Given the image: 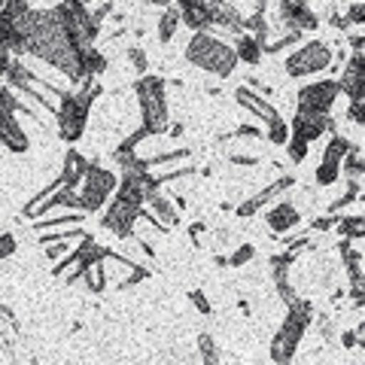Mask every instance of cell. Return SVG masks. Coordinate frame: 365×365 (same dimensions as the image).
<instances>
[{
  "label": "cell",
  "instance_id": "obj_1",
  "mask_svg": "<svg viewBox=\"0 0 365 365\" xmlns=\"http://www.w3.org/2000/svg\"><path fill=\"white\" fill-rule=\"evenodd\" d=\"M9 52L34 55L55 71H61L71 83H83V52L73 46L64 21L55 16V9H25L13 19L9 28Z\"/></svg>",
  "mask_w": 365,
  "mask_h": 365
},
{
  "label": "cell",
  "instance_id": "obj_2",
  "mask_svg": "<svg viewBox=\"0 0 365 365\" xmlns=\"http://www.w3.org/2000/svg\"><path fill=\"white\" fill-rule=\"evenodd\" d=\"M104 95V86L98 83V76H83V88L76 91H67L58 98V110H55V119H58V137L64 143H76L86 131V122H88V113L95 107V101Z\"/></svg>",
  "mask_w": 365,
  "mask_h": 365
},
{
  "label": "cell",
  "instance_id": "obj_3",
  "mask_svg": "<svg viewBox=\"0 0 365 365\" xmlns=\"http://www.w3.org/2000/svg\"><path fill=\"white\" fill-rule=\"evenodd\" d=\"M182 55H186V61L192 67H198V71L210 73V76H220V79L232 76L235 67L241 64L232 49V43H225L222 37H213L210 31H192Z\"/></svg>",
  "mask_w": 365,
  "mask_h": 365
},
{
  "label": "cell",
  "instance_id": "obj_4",
  "mask_svg": "<svg viewBox=\"0 0 365 365\" xmlns=\"http://www.w3.org/2000/svg\"><path fill=\"white\" fill-rule=\"evenodd\" d=\"M311 323H314V304L307 299H295L292 304H287V317H283L280 329L271 338V350H268L271 359L277 365L292 362L295 350H299L302 338H304L307 329H311Z\"/></svg>",
  "mask_w": 365,
  "mask_h": 365
},
{
  "label": "cell",
  "instance_id": "obj_5",
  "mask_svg": "<svg viewBox=\"0 0 365 365\" xmlns=\"http://www.w3.org/2000/svg\"><path fill=\"white\" fill-rule=\"evenodd\" d=\"M168 83L155 73H143L134 83L137 101H140V113H143V125L140 128L146 134H165L170 125V107H168Z\"/></svg>",
  "mask_w": 365,
  "mask_h": 365
},
{
  "label": "cell",
  "instance_id": "obj_6",
  "mask_svg": "<svg viewBox=\"0 0 365 365\" xmlns=\"http://www.w3.org/2000/svg\"><path fill=\"white\" fill-rule=\"evenodd\" d=\"M119 186V177L113 170L101 168L98 162H88L83 180L76 186V195H79V210L83 213H98L104 210V204L110 201V195L116 192Z\"/></svg>",
  "mask_w": 365,
  "mask_h": 365
},
{
  "label": "cell",
  "instance_id": "obj_7",
  "mask_svg": "<svg viewBox=\"0 0 365 365\" xmlns=\"http://www.w3.org/2000/svg\"><path fill=\"white\" fill-rule=\"evenodd\" d=\"M52 9H55V16L64 21V28H67V34H71V40H73V46L79 52H86V49L95 46L101 28L91 21L88 6L83 4V0H58Z\"/></svg>",
  "mask_w": 365,
  "mask_h": 365
},
{
  "label": "cell",
  "instance_id": "obj_8",
  "mask_svg": "<svg viewBox=\"0 0 365 365\" xmlns=\"http://www.w3.org/2000/svg\"><path fill=\"white\" fill-rule=\"evenodd\" d=\"M335 61V52L332 46L323 43V40H307L295 49L289 58H287V76L292 79H302V76H314V73H323L329 71Z\"/></svg>",
  "mask_w": 365,
  "mask_h": 365
},
{
  "label": "cell",
  "instance_id": "obj_9",
  "mask_svg": "<svg viewBox=\"0 0 365 365\" xmlns=\"http://www.w3.org/2000/svg\"><path fill=\"white\" fill-rule=\"evenodd\" d=\"M338 98H341L338 79H317V83H307V86L299 88V95H295V110L329 116Z\"/></svg>",
  "mask_w": 365,
  "mask_h": 365
},
{
  "label": "cell",
  "instance_id": "obj_10",
  "mask_svg": "<svg viewBox=\"0 0 365 365\" xmlns=\"http://www.w3.org/2000/svg\"><path fill=\"white\" fill-rule=\"evenodd\" d=\"M140 207L143 204H134V201H125L119 195H113L101 225H104L110 235H116L119 241H128V237H134V225H137V220H140Z\"/></svg>",
  "mask_w": 365,
  "mask_h": 365
},
{
  "label": "cell",
  "instance_id": "obj_11",
  "mask_svg": "<svg viewBox=\"0 0 365 365\" xmlns=\"http://www.w3.org/2000/svg\"><path fill=\"white\" fill-rule=\"evenodd\" d=\"M347 150H350V140H347V137L338 134V131H332L326 153H323V158H319V165H317V170H314L317 186H335V182L341 180V158L347 155Z\"/></svg>",
  "mask_w": 365,
  "mask_h": 365
},
{
  "label": "cell",
  "instance_id": "obj_12",
  "mask_svg": "<svg viewBox=\"0 0 365 365\" xmlns=\"http://www.w3.org/2000/svg\"><path fill=\"white\" fill-rule=\"evenodd\" d=\"M326 131H338L332 113H329V116H317V113H299L295 110V116L289 122V134L302 137V140H307V143H314L317 137H323Z\"/></svg>",
  "mask_w": 365,
  "mask_h": 365
},
{
  "label": "cell",
  "instance_id": "obj_13",
  "mask_svg": "<svg viewBox=\"0 0 365 365\" xmlns=\"http://www.w3.org/2000/svg\"><path fill=\"white\" fill-rule=\"evenodd\" d=\"M277 16L287 31H317L319 28V19L307 9V0H280Z\"/></svg>",
  "mask_w": 365,
  "mask_h": 365
},
{
  "label": "cell",
  "instance_id": "obj_14",
  "mask_svg": "<svg viewBox=\"0 0 365 365\" xmlns=\"http://www.w3.org/2000/svg\"><path fill=\"white\" fill-rule=\"evenodd\" d=\"M292 186H295V177H292V174H283V177H277L274 182H268V186L262 189V192H256L253 198H247V201L237 204L235 213L241 216V220H250V216H256L268 201H274V198L280 195V192H287V189H292Z\"/></svg>",
  "mask_w": 365,
  "mask_h": 365
},
{
  "label": "cell",
  "instance_id": "obj_15",
  "mask_svg": "<svg viewBox=\"0 0 365 365\" xmlns=\"http://www.w3.org/2000/svg\"><path fill=\"white\" fill-rule=\"evenodd\" d=\"M338 88L341 95H347L350 101H365V61H362V52H353L344 71H341L338 79Z\"/></svg>",
  "mask_w": 365,
  "mask_h": 365
},
{
  "label": "cell",
  "instance_id": "obj_16",
  "mask_svg": "<svg viewBox=\"0 0 365 365\" xmlns=\"http://www.w3.org/2000/svg\"><path fill=\"white\" fill-rule=\"evenodd\" d=\"M207 19L210 28H222L228 34H244V13L232 0H207Z\"/></svg>",
  "mask_w": 365,
  "mask_h": 365
},
{
  "label": "cell",
  "instance_id": "obj_17",
  "mask_svg": "<svg viewBox=\"0 0 365 365\" xmlns=\"http://www.w3.org/2000/svg\"><path fill=\"white\" fill-rule=\"evenodd\" d=\"M0 143H4L9 153H28V146H31L21 122H16V113L6 107H0Z\"/></svg>",
  "mask_w": 365,
  "mask_h": 365
},
{
  "label": "cell",
  "instance_id": "obj_18",
  "mask_svg": "<svg viewBox=\"0 0 365 365\" xmlns=\"http://www.w3.org/2000/svg\"><path fill=\"white\" fill-rule=\"evenodd\" d=\"M174 6L180 13V25H186L189 31H210L207 0H174Z\"/></svg>",
  "mask_w": 365,
  "mask_h": 365
},
{
  "label": "cell",
  "instance_id": "obj_19",
  "mask_svg": "<svg viewBox=\"0 0 365 365\" xmlns=\"http://www.w3.org/2000/svg\"><path fill=\"white\" fill-rule=\"evenodd\" d=\"M265 222H268V228L274 235H287L302 222V213H299V207H295L292 201H280V204H274V207L268 210Z\"/></svg>",
  "mask_w": 365,
  "mask_h": 365
},
{
  "label": "cell",
  "instance_id": "obj_20",
  "mask_svg": "<svg viewBox=\"0 0 365 365\" xmlns=\"http://www.w3.org/2000/svg\"><path fill=\"white\" fill-rule=\"evenodd\" d=\"M143 207L150 210L165 228L180 225V210H177L174 204H170V198H165L158 189H150V192H146V195H143Z\"/></svg>",
  "mask_w": 365,
  "mask_h": 365
},
{
  "label": "cell",
  "instance_id": "obj_21",
  "mask_svg": "<svg viewBox=\"0 0 365 365\" xmlns=\"http://www.w3.org/2000/svg\"><path fill=\"white\" fill-rule=\"evenodd\" d=\"M235 101L241 104L244 110H250L253 116H259L262 122H268L271 116H277V110H274V104L268 98H262L259 91H253L250 86H241V88H235Z\"/></svg>",
  "mask_w": 365,
  "mask_h": 365
},
{
  "label": "cell",
  "instance_id": "obj_22",
  "mask_svg": "<svg viewBox=\"0 0 365 365\" xmlns=\"http://www.w3.org/2000/svg\"><path fill=\"white\" fill-rule=\"evenodd\" d=\"M235 55H237V61H244L250 67H256L262 61V55H265V46H262L256 37H250V34H237V40H235Z\"/></svg>",
  "mask_w": 365,
  "mask_h": 365
},
{
  "label": "cell",
  "instance_id": "obj_23",
  "mask_svg": "<svg viewBox=\"0 0 365 365\" xmlns=\"http://www.w3.org/2000/svg\"><path fill=\"white\" fill-rule=\"evenodd\" d=\"M86 168H88V158L79 155L73 146L64 153V165H61V180L67 182V186H79V180H83L86 174Z\"/></svg>",
  "mask_w": 365,
  "mask_h": 365
},
{
  "label": "cell",
  "instance_id": "obj_24",
  "mask_svg": "<svg viewBox=\"0 0 365 365\" xmlns=\"http://www.w3.org/2000/svg\"><path fill=\"white\" fill-rule=\"evenodd\" d=\"M180 31V13H177V6L170 4L162 9V16H158V43H170L174 40V34Z\"/></svg>",
  "mask_w": 365,
  "mask_h": 365
},
{
  "label": "cell",
  "instance_id": "obj_25",
  "mask_svg": "<svg viewBox=\"0 0 365 365\" xmlns=\"http://www.w3.org/2000/svg\"><path fill=\"white\" fill-rule=\"evenodd\" d=\"M335 228H338L341 237H350V241H362V237H365V216H362V213L338 216Z\"/></svg>",
  "mask_w": 365,
  "mask_h": 365
},
{
  "label": "cell",
  "instance_id": "obj_26",
  "mask_svg": "<svg viewBox=\"0 0 365 365\" xmlns=\"http://www.w3.org/2000/svg\"><path fill=\"white\" fill-rule=\"evenodd\" d=\"M362 170H365V165H362V146H359V143H350L347 155L341 158V177L359 180V177H362Z\"/></svg>",
  "mask_w": 365,
  "mask_h": 365
},
{
  "label": "cell",
  "instance_id": "obj_27",
  "mask_svg": "<svg viewBox=\"0 0 365 365\" xmlns=\"http://www.w3.org/2000/svg\"><path fill=\"white\" fill-rule=\"evenodd\" d=\"M268 16H265V9H256L253 16H244V34H250V37H256L262 46L268 43Z\"/></svg>",
  "mask_w": 365,
  "mask_h": 365
},
{
  "label": "cell",
  "instance_id": "obj_28",
  "mask_svg": "<svg viewBox=\"0 0 365 365\" xmlns=\"http://www.w3.org/2000/svg\"><path fill=\"white\" fill-rule=\"evenodd\" d=\"M265 125H268V131H265L268 140H271L274 146H287V140H289V122L277 113V116H271Z\"/></svg>",
  "mask_w": 365,
  "mask_h": 365
},
{
  "label": "cell",
  "instance_id": "obj_29",
  "mask_svg": "<svg viewBox=\"0 0 365 365\" xmlns=\"http://www.w3.org/2000/svg\"><path fill=\"white\" fill-rule=\"evenodd\" d=\"M146 137H150V134H146L143 128H137L134 134H128V137H125V140L116 146V150H113V162H125V158H131L134 155V150H137V143H140V140H146Z\"/></svg>",
  "mask_w": 365,
  "mask_h": 365
},
{
  "label": "cell",
  "instance_id": "obj_30",
  "mask_svg": "<svg viewBox=\"0 0 365 365\" xmlns=\"http://www.w3.org/2000/svg\"><path fill=\"white\" fill-rule=\"evenodd\" d=\"M104 71H107V55L98 52L95 46H91V49H86V52H83V73H86V76H101Z\"/></svg>",
  "mask_w": 365,
  "mask_h": 365
},
{
  "label": "cell",
  "instance_id": "obj_31",
  "mask_svg": "<svg viewBox=\"0 0 365 365\" xmlns=\"http://www.w3.org/2000/svg\"><path fill=\"white\" fill-rule=\"evenodd\" d=\"M79 280H86V289L88 292H104L107 287V274H104V262H98V265H91L83 277Z\"/></svg>",
  "mask_w": 365,
  "mask_h": 365
},
{
  "label": "cell",
  "instance_id": "obj_32",
  "mask_svg": "<svg viewBox=\"0 0 365 365\" xmlns=\"http://www.w3.org/2000/svg\"><path fill=\"white\" fill-rule=\"evenodd\" d=\"M362 198V182L359 180H350L347 182V192L341 198H335L332 204H329V213H338V210H344L347 204H353V201H359Z\"/></svg>",
  "mask_w": 365,
  "mask_h": 365
},
{
  "label": "cell",
  "instance_id": "obj_33",
  "mask_svg": "<svg viewBox=\"0 0 365 365\" xmlns=\"http://www.w3.org/2000/svg\"><path fill=\"white\" fill-rule=\"evenodd\" d=\"M192 155V150L189 146H177V150H170V153H158V155H146L143 162H146V168H158V165H170V162H177V158H189Z\"/></svg>",
  "mask_w": 365,
  "mask_h": 365
},
{
  "label": "cell",
  "instance_id": "obj_34",
  "mask_svg": "<svg viewBox=\"0 0 365 365\" xmlns=\"http://www.w3.org/2000/svg\"><path fill=\"white\" fill-rule=\"evenodd\" d=\"M79 222H83V213H61L55 220H37L34 222V232H49L55 225H79Z\"/></svg>",
  "mask_w": 365,
  "mask_h": 365
},
{
  "label": "cell",
  "instance_id": "obj_35",
  "mask_svg": "<svg viewBox=\"0 0 365 365\" xmlns=\"http://www.w3.org/2000/svg\"><path fill=\"white\" fill-rule=\"evenodd\" d=\"M307 9H311L319 19V25H323V21H329L338 13V0H307Z\"/></svg>",
  "mask_w": 365,
  "mask_h": 365
},
{
  "label": "cell",
  "instance_id": "obj_36",
  "mask_svg": "<svg viewBox=\"0 0 365 365\" xmlns=\"http://www.w3.org/2000/svg\"><path fill=\"white\" fill-rule=\"evenodd\" d=\"M299 40H302V31H287L280 40L265 43V52H268V55H277V52H283V49H289V46H295Z\"/></svg>",
  "mask_w": 365,
  "mask_h": 365
},
{
  "label": "cell",
  "instance_id": "obj_37",
  "mask_svg": "<svg viewBox=\"0 0 365 365\" xmlns=\"http://www.w3.org/2000/svg\"><path fill=\"white\" fill-rule=\"evenodd\" d=\"M198 350H201V359L207 365L220 362V350H216V341L210 335H198Z\"/></svg>",
  "mask_w": 365,
  "mask_h": 365
},
{
  "label": "cell",
  "instance_id": "obj_38",
  "mask_svg": "<svg viewBox=\"0 0 365 365\" xmlns=\"http://www.w3.org/2000/svg\"><path fill=\"white\" fill-rule=\"evenodd\" d=\"M253 256H256V247H253V244H241L232 256H228V268H244Z\"/></svg>",
  "mask_w": 365,
  "mask_h": 365
},
{
  "label": "cell",
  "instance_id": "obj_39",
  "mask_svg": "<svg viewBox=\"0 0 365 365\" xmlns=\"http://www.w3.org/2000/svg\"><path fill=\"white\" fill-rule=\"evenodd\" d=\"M128 58H131V64H134V71L137 73H150V58H146V49H140V46H131L128 49Z\"/></svg>",
  "mask_w": 365,
  "mask_h": 365
},
{
  "label": "cell",
  "instance_id": "obj_40",
  "mask_svg": "<svg viewBox=\"0 0 365 365\" xmlns=\"http://www.w3.org/2000/svg\"><path fill=\"white\" fill-rule=\"evenodd\" d=\"M150 277V268H143V265H131V274L125 280H119V292L122 289H131V287H137L140 280H146Z\"/></svg>",
  "mask_w": 365,
  "mask_h": 365
},
{
  "label": "cell",
  "instance_id": "obj_41",
  "mask_svg": "<svg viewBox=\"0 0 365 365\" xmlns=\"http://www.w3.org/2000/svg\"><path fill=\"white\" fill-rule=\"evenodd\" d=\"M88 16H91V21H95L98 28H104V21L113 16V0H101V6L88 9Z\"/></svg>",
  "mask_w": 365,
  "mask_h": 365
},
{
  "label": "cell",
  "instance_id": "obj_42",
  "mask_svg": "<svg viewBox=\"0 0 365 365\" xmlns=\"http://www.w3.org/2000/svg\"><path fill=\"white\" fill-rule=\"evenodd\" d=\"M317 329H319V335H323V341H335V323H332V317L329 314H317Z\"/></svg>",
  "mask_w": 365,
  "mask_h": 365
},
{
  "label": "cell",
  "instance_id": "obj_43",
  "mask_svg": "<svg viewBox=\"0 0 365 365\" xmlns=\"http://www.w3.org/2000/svg\"><path fill=\"white\" fill-rule=\"evenodd\" d=\"M341 16H344L347 28L350 25H362V21H365V4H362V0H356V4H350V9H347V13H341Z\"/></svg>",
  "mask_w": 365,
  "mask_h": 365
},
{
  "label": "cell",
  "instance_id": "obj_44",
  "mask_svg": "<svg viewBox=\"0 0 365 365\" xmlns=\"http://www.w3.org/2000/svg\"><path fill=\"white\" fill-rule=\"evenodd\" d=\"M338 222V213H326V216H317V220H311V232H332Z\"/></svg>",
  "mask_w": 365,
  "mask_h": 365
},
{
  "label": "cell",
  "instance_id": "obj_45",
  "mask_svg": "<svg viewBox=\"0 0 365 365\" xmlns=\"http://www.w3.org/2000/svg\"><path fill=\"white\" fill-rule=\"evenodd\" d=\"M189 302L195 304V311H198V314H204V317H207V314L213 311L210 302H207V295H204L201 289H192V292H189Z\"/></svg>",
  "mask_w": 365,
  "mask_h": 365
},
{
  "label": "cell",
  "instance_id": "obj_46",
  "mask_svg": "<svg viewBox=\"0 0 365 365\" xmlns=\"http://www.w3.org/2000/svg\"><path fill=\"white\" fill-rule=\"evenodd\" d=\"M235 137H265L259 128H253V125H237V128L232 131V134H225V137H220V140L225 143V140H235Z\"/></svg>",
  "mask_w": 365,
  "mask_h": 365
},
{
  "label": "cell",
  "instance_id": "obj_47",
  "mask_svg": "<svg viewBox=\"0 0 365 365\" xmlns=\"http://www.w3.org/2000/svg\"><path fill=\"white\" fill-rule=\"evenodd\" d=\"M365 101H350V107H347V119L353 125H365V110H362Z\"/></svg>",
  "mask_w": 365,
  "mask_h": 365
},
{
  "label": "cell",
  "instance_id": "obj_48",
  "mask_svg": "<svg viewBox=\"0 0 365 365\" xmlns=\"http://www.w3.org/2000/svg\"><path fill=\"white\" fill-rule=\"evenodd\" d=\"M16 247H19V244H16V235H0V262L13 256Z\"/></svg>",
  "mask_w": 365,
  "mask_h": 365
},
{
  "label": "cell",
  "instance_id": "obj_49",
  "mask_svg": "<svg viewBox=\"0 0 365 365\" xmlns=\"http://www.w3.org/2000/svg\"><path fill=\"white\" fill-rule=\"evenodd\" d=\"M9 28H13V19L6 13H0V52L9 49Z\"/></svg>",
  "mask_w": 365,
  "mask_h": 365
},
{
  "label": "cell",
  "instance_id": "obj_50",
  "mask_svg": "<svg viewBox=\"0 0 365 365\" xmlns=\"http://www.w3.org/2000/svg\"><path fill=\"white\" fill-rule=\"evenodd\" d=\"M228 162H232V165H241V168H256V165H259V158H256V155L232 153V155H228Z\"/></svg>",
  "mask_w": 365,
  "mask_h": 365
},
{
  "label": "cell",
  "instance_id": "obj_51",
  "mask_svg": "<svg viewBox=\"0 0 365 365\" xmlns=\"http://www.w3.org/2000/svg\"><path fill=\"white\" fill-rule=\"evenodd\" d=\"M283 244H287V250H289V253H299V250H304L307 244H311V237H295V241H283Z\"/></svg>",
  "mask_w": 365,
  "mask_h": 365
},
{
  "label": "cell",
  "instance_id": "obj_52",
  "mask_svg": "<svg viewBox=\"0 0 365 365\" xmlns=\"http://www.w3.org/2000/svg\"><path fill=\"white\" fill-rule=\"evenodd\" d=\"M341 344H344L347 350H350V347H356V344H359V335L353 332V329H350V332H341Z\"/></svg>",
  "mask_w": 365,
  "mask_h": 365
},
{
  "label": "cell",
  "instance_id": "obj_53",
  "mask_svg": "<svg viewBox=\"0 0 365 365\" xmlns=\"http://www.w3.org/2000/svg\"><path fill=\"white\" fill-rule=\"evenodd\" d=\"M362 46H365V37H362V34H353V37H350V49L362 52Z\"/></svg>",
  "mask_w": 365,
  "mask_h": 365
},
{
  "label": "cell",
  "instance_id": "obj_54",
  "mask_svg": "<svg viewBox=\"0 0 365 365\" xmlns=\"http://www.w3.org/2000/svg\"><path fill=\"white\" fill-rule=\"evenodd\" d=\"M137 244H140V250H143L146 256H150V259H155V250H153V244H150V241H137Z\"/></svg>",
  "mask_w": 365,
  "mask_h": 365
},
{
  "label": "cell",
  "instance_id": "obj_55",
  "mask_svg": "<svg viewBox=\"0 0 365 365\" xmlns=\"http://www.w3.org/2000/svg\"><path fill=\"white\" fill-rule=\"evenodd\" d=\"M143 4H146V6H162V9H165V6L174 4V0H143Z\"/></svg>",
  "mask_w": 365,
  "mask_h": 365
},
{
  "label": "cell",
  "instance_id": "obj_56",
  "mask_svg": "<svg viewBox=\"0 0 365 365\" xmlns=\"http://www.w3.org/2000/svg\"><path fill=\"white\" fill-rule=\"evenodd\" d=\"M201 232H204V222H195V225H189V235H192V237H198Z\"/></svg>",
  "mask_w": 365,
  "mask_h": 365
},
{
  "label": "cell",
  "instance_id": "obj_57",
  "mask_svg": "<svg viewBox=\"0 0 365 365\" xmlns=\"http://www.w3.org/2000/svg\"><path fill=\"white\" fill-rule=\"evenodd\" d=\"M253 4H256V9H265V6H268V0H253Z\"/></svg>",
  "mask_w": 365,
  "mask_h": 365
},
{
  "label": "cell",
  "instance_id": "obj_58",
  "mask_svg": "<svg viewBox=\"0 0 365 365\" xmlns=\"http://www.w3.org/2000/svg\"><path fill=\"white\" fill-rule=\"evenodd\" d=\"M83 4H86V6H91V4H98V0H83Z\"/></svg>",
  "mask_w": 365,
  "mask_h": 365
}]
</instances>
